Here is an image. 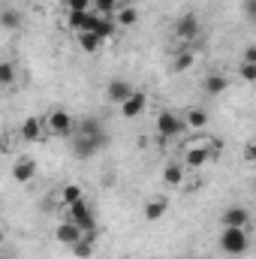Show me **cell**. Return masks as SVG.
Listing matches in <instances>:
<instances>
[{"mask_svg":"<svg viewBox=\"0 0 256 259\" xmlns=\"http://www.w3.org/2000/svg\"><path fill=\"white\" fill-rule=\"evenodd\" d=\"M199 33H202V27H199V18H196L193 12L181 15V18L175 21V36H178L181 42H193Z\"/></svg>","mask_w":256,"mask_h":259,"instance_id":"8992f818","label":"cell"},{"mask_svg":"<svg viewBox=\"0 0 256 259\" xmlns=\"http://www.w3.org/2000/svg\"><path fill=\"white\" fill-rule=\"evenodd\" d=\"M133 91H136V88L130 84L127 78H112V81L106 84V97H109V103H112V106H121Z\"/></svg>","mask_w":256,"mask_h":259,"instance_id":"52a82bcc","label":"cell"},{"mask_svg":"<svg viewBox=\"0 0 256 259\" xmlns=\"http://www.w3.org/2000/svg\"><path fill=\"white\" fill-rule=\"evenodd\" d=\"M145 106H148L145 91H133L127 100L118 106V109H121V115H124V118H136V115H142V112H145Z\"/></svg>","mask_w":256,"mask_h":259,"instance_id":"30bf717a","label":"cell"},{"mask_svg":"<svg viewBox=\"0 0 256 259\" xmlns=\"http://www.w3.org/2000/svg\"><path fill=\"white\" fill-rule=\"evenodd\" d=\"M72 256H75V259H91V256H94V244H91V238H88V235H81V238L72 244Z\"/></svg>","mask_w":256,"mask_h":259,"instance_id":"cb8c5ba5","label":"cell"},{"mask_svg":"<svg viewBox=\"0 0 256 259\" xmlns=\"http://www.w3.org/2000/svg\"><path fill=\"white\" fill-rule=\"evenodd\" d=\"M66 220H72L81 232H94L97 229V214H94V208L88 205V199H78V202H72V205H66Z\"/></svg>","mask_w":256,"mask_h":259,"instance_id":"277c9868","label":"cell"},{"mask_svg":"<svg viewBox=\"0 0 256 259\" xmlns=\"http://www.w3.org/2000/svg\"><path fill=\"white\" fill-rule=\"evenodd\" d=\"M226 88H229V78H226L223 72H211V75L202 78V91H205L208 97H220Z\"/></svg>","mask_w":256,"mask_h":259,"instance_id":"5bb4252c","label":"cell"},{"mask_svg":"<svg viewBox=\"0 0 256 259\" xmlns=\"http://www.w3.org/2000/svg\"><path fill=\"white\" fill-rule=\"evenodd\" d=\"M42 130H46L49 136L66 139V136H72V133H75V121H72V115L64 112V109H52V112H49V118L42 121Z\"/></svg>","mask_w":256,"mask_h":259,"instance_id":"3957f363","label":"cell"},{"mask_svg":"<svg viewBox=\"0 0 256 259\" xmlns=\"http://www.w3.org/2000/svg\"><path fill=\"white\" fill-rule=\"evenodd\" d=\"M247 247H250L247 229L223 226V232H220V250H223L226 256H241V253H247Z\"/></svg>","mask_w":256,"mask_h":259,"instance_id":"6da1fadb","label":"cell"},{"mask_svg":"<svg viewBox=\"0 0 256 259\" xmlns=\"http://www.w3.org/2000/svg\"><path fill=\"white\" fill-rule=\"evenodd\" d=\"M166 211H169V199H166V196H154V199L145 202V220H148V223L160 220Z\"/></svg>","mask_w":256,"mask_h":259,"instance_id":"9a60e30c","label":"cell"},{"mask_svg":"<svg viewBox=\"0 0 256 259\" xmlns=\"http://www.w3.org/2000/svg\"><path fill=\"white\" fill-rule=\"evenodd\" d=\"M91 9H81V12H66V24H69V30H75V33H81V30H88V24H91Z\"/></svg>","mask_w":256,"mask_h":259,"instance_id":"ac0fdd59","label":"cell"},{"mask_svg":"<svg viewBox=\"0 0 256 259\" xmlns=\"http://www.w3.org/2000/svg\"><path fill=\"white\" fill-rule=\"evenodd\" d=\"M106 145H109V136H106V133H100V136H75V139H72V157H75V160H91V157L100 154Z\"/></svg>","mask_w":256,"mask_h":259,"instance_id":"7a4b0ae2","label":"cell"},{"mask_svg":"<svg viewBox=\"0 0 256 259\" xmlns=\"http://www.w3.org/2000/svg\"><path fill=\"white\" fill-rule=\"evenodd\" d=\"M81 235H88V232H81V229H78V226H75L72 220H64V223H61V226L55 229V238H58L61 244H66V247H72V244H75V241H78Z\"/></svg>","mask_w":256,"mask_h":259,"instance_id":"4fadbf2b","label":"cell"},{"mask_svg":"<svg viewBox=\"0 0 256 259\" xmlns=\"http://www.w3.org/2000/svg\"><path fill=\"white\" fill-rule=\"evenodd\" d=\"M244 12H247V18L253 21V15H256V0H247V6H244Z\"/></svg>","mask_w":256,"mask_h":259,"instance_id":"d6a6232c","label":"cell"},{"mask_svg":"<svg viewBox=\"0 0 256 259\" xmlns=\"http://www.w3.org/2000/svg\"><path fill=\"white\" fill-rule=\"evenodd\" d=\"M66 12H81V9H91V0H64Z\"/></svg>","mask_w":256,"mask_h":259,"instance_id":"f1b7e54d","label":"cell"},{"mask_svg":"<svg viewBox=\"0 0 256 259\" xmlns=\"http://www.w3.org/2000/svg\"><path fill=\"white\" fill-rule=\"evenodd\" d=\"M88 30H91V33H97V36L106 42V39H112V36H115L118 24H115L109 15H97V12H94V15H91V24H88Z\"/></svg>","mask_w":256,"mask_h":259,"instance_id":"ba28073f","label":"cell"},{"mask_svg":"<svg viewBox=\"0 0 256 259\" xmlns=\"http://www.w3.org/2000/svg\"><path fill=\"white\" fill-rule=\"evenodd\" d=\"M184 118L181 115H175V112H160L157 115V133L163 136V139H175V136H181L184 133Z\"/></svg>","mask_w":256,"mask_h":259,"instance_id":"5b68a950","label":"cell"},{"mask_svg":"<svg viewBox=\"0 0 256 259\" xmlns=\"http://www.w3.org/2000/svg\"><path fill=\"white\" fill-rule=\"evenodd\" d=\"M184 172H187V169H184L181 163H169V166L163 169V181H166L169 187H178V184L184 181Z\"/></svg>","mask_w":256,"mask_h":259,"instance_id":"ffe728a7","label":"cell"},{"mask_svg":"<svg viewBox=\"0 0 256 259\" xmlns=\"http://www.w3.org/2000/svg\"><path fill=\"white\" fill-rule=\"evenodd\" d=\"M253 157H256V148H253V142H247V145H244V160L253 163Z\"/></svg>","mask_w":256,"mask_h":259,"instance_id":"1f68e13d","label":"cell"},{"mask_svg":"<svg viewBox=\"0 0 256 259\" xmlns=\"http://www.w3.org/2000/svg\"><path fill=\"white\" fill-rule=\"evenodd\" d=\"M100 133H103V121L100 118H84L78 124V133L75 136H100Z\"/></svg>","mask_w":256,"mask_h":259,"instance_id":"d4e9b609","label":"cell"},{"mask_svg":"<svg viewBox=\"0 0 256 259\" xmlns=\"http://www.w3.org/2000/svg\"><path fill=\"white\" fill-rule=\"evenodd\" d=\"M0 148H3V139H0Z\"/></svg>","mask_w":256,"mask_h":259,"instance_id":"836d02e7","label":"cell"},{"mask_svg":"<svg viewBox=\"0 0 256 259\" xmlns=\"http://www.w3.org/2000/svg\"><path fill=\"white\" fill-rule=\"evenodd\" d=\"M0 27L3 30H18L21 27V12L18 9H0Z\"/></svg>","mask_w":256,"mask_h":259,"instance_id":"7402d4cb","label":"cell"},{"mask_svg":"<svg viewBox=\"0 0 256 259\" xmlns=\"http://www.w3.org/2000/svg\"><path fill=\"white\" fill-rule=\"evenodd\" d=\"M115 9H121V0H91V12L97 15H115Z\"/></svg>","mask_w":256,"mask_h":259,"instance_id":"603a6c76","label":"cell"},{"mask_svg":"<svg viewBox=\"0 0 256 259\" xmlns=\"http://www.w3.org/2000/svg\"><path fill=\"white\" fill-rule=\"evenodd\" d=\"M78 199H84V193H81V187L78 184H66L64 190H61V202L66 205H72V202H78Z\"/></svg>","mask_w":256,"mask_h":259,"instance_id":"83f0119b","label":"cell"},{"mask_svg":"<svg viewBox=\"0 0 256 259\" xmlns=\"http://www.w3.org/2000/svg\"><path fill=\"white\" fill-rule=\"evenodd\" d=\"M18 78V66L12 61H0V88H12Z\"/></svg>","mask_w":256,"mask_h":259,"instance_id":"44dd1931","label":"cell"},{"mask_svg":"<svg viewBox=\"0 0 256 259\" xmlns=\"http://www.w3.org/2000/svg\"><path fill=\"white\" fill-rule=\"evenodd\" d=\"M12 178H15V184H30L36 178V160H30V157L15 160L12 163Z\"/></svg>","mask_w":256,"mask_h":259,"instance_id":"9c48e42d","label":"cell"},{"mask_svg":"<svg viewBox=\"0 0 256 259\" xmlns=\"http://www.w3.org/2000/svg\"><path fill=\"white\" fill-rule=\"evenodd\" d=\"M42 133H46V130H42V121H39L36 115L24 118V124H21V139H24V142H39Z\"/></svg>","mask_w":256,"mask_h":259,"instance_id":"2e32d148","label":"cell"},{"mask_svg":"<svg viewBox=\"0 0 256 259\" xmlns=\"http://www.w3.org/2000/svg\"><path fill=\"white\" fill-rule=\"evenodd\" d=\"M75 39H78V49H81V52H88V55H97V52L103 49V39H100L97 33H91V30L75 33Z\"/></svg>","mask_w":256,"mask_h":259,"instance_id":"e0dca14e","label":"cell"},{"mask_svg":"<svg viewBox=\"0 0 256 259\" xmlns=\"http://www.w3.org/2000/svg\"><path fill=\"white\" fill-rule=\"evenodd\" d=\"M214 160V151L211 148H187V154H184V169H202V166H208Z\"/></svg>","mask_w":256,"mask_h":259,"instance_id":"8fae6325","label":"cell"},{"mask_svg":"<svg viewBox=\"0 0 256 259\" xmlns=\"http://www.w3.org/2000/svg\"><path fill=\"white\" fill-rule=\"evenodd\" d=\"M184 127H187V130L208 127V112H205V109H190V112L184 115Z\"/></svg>","mask_w":256,"mask_h":259,"instance_id":"d6986e66","label":"cell"},{"mask_svg":"<svg viewBox=\"0 0 256 259\" xmlns=\"http://www.w3.org/2000/svg\"><path fill=\"white\" fill-rule=\"evenodd\" d=\"M226 3H229V0H226Z\"/></svg>","mask_w":256,"mask_h":259,"instance_id":"e575fe53","label":"cell"},{"mask_svg":"<svg viewBox=\"0 0 256 259\" xmlns=\"http://www.w3.org/2000/svg\"><path fill=\"white\" fill-rule=\"evenodd\" d=\"M250 223V211L244 205H232L223 211V226H238V229H247Z\"/></svg>","mask_w":256,"mask_h":259,"instance_id":"7c38bea8","label":"cell"},{"mask_svg":"<svg viewBox=\"0 0 256 259\" xmlns=\"http://www.w3.org/2000/svg\"><path fill=\"white\" fill-rule=\"evenodd\" d=\"M241 78H244L247 84H253L256 81V64H241Z\"/></svg>","mask_w":256,"mask_h":259,"instance_id":"f546056e","label":"cell"},{"mask_svg":"<svg viewBox=\"0 0 256 259\" xmlns=\"http://www.w3.org/2000/svg\"><path fill=\"white\" fill-rule=\"evenodd\" d=\"M196 64V55H193L190 49H184V52H178V55H175V72H184V69H190V66Z\"/></svg>","mask_w":256,"mask_h":259,"instance_id":"4316f807","label":"cell"},{"mask_svg":"<svg viewBox=\"0 0 256 259\" xmlns=\"http://www.w3.org/2000/svg\"><path fill=\"white\" fill-rule=\"evenodd\" d=\"M115 24H121V27H133L136 21H139V12L136 9H115V18H112Z\"/></svg>","mask_w":256,"mask_h":259,"instance_id":"484cf974","label":"cell"},{"mask_svg":"<svg viewBox=\"0 0 256 259\" xmlns=\"http://www.w3.org/2000/svg\"><path fill=\"white\" fill-rule=\"evenodd\" d=\"M241 64H256V49H253V46H247V49H244V55H241Z\"/></svg>","mask_w":256,"mask_h":259,"instance_id":"4dcf8cb0","label":"cell"}]
</instances>
